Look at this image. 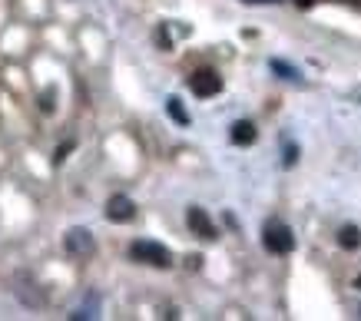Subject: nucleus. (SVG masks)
Masks as SVG:
<instances>
[{
  "label": "nucleus",
  "mask_w": 361,
  "mask_h": 321,
  "mask_svg": "<svg viewBox=\"0 0 361 321\" xmlns=\"http://www.w3.org/2000/svg\"><path fill=\"white\" fill-rule=\"evenodd\" d=\"M130 255L136 262H146V265H156V268L173 265V252H169L163 242H153V239H136V242L130 245Z\"/></svg>",
  "instance_id": "f257e3e1"
},
{
  "label": "nucleus",
  "mask_w": 361,
  "mask_h": 321,
  "mask_svg": "<svg viewBox=\"0 0 361 321\" xmlns=\"http://www.w3.org/2000/svg\"><path fill=\"white\" fill-rule=\"evenodd\" d=\"M262 242H265V248H269V252L288 255L292 248H295V235H292V229H288L285 222H265Z\"/></svg>",
  "instance_id": "f03ea898"
},
{
  "label": "nucleus",
  "mask_w": 361,
  "mask_h": 321,
  "mask_svg": "<svg viewBox=\"0 0 361 321\" xmlns=\"http://www.w3.org/2000/svg\"><path fill=\"white\" fill-rule=\"evenodd\" d=\"M189 89L196 93L199 100H209V96H216L222 89V77L216 70H196V73L189 77Z\"/></svg>",
  "instance_id": "7ed1b4c3"
},
{
  "label": "nucleus",
  "mask_w": 361,
  "mask_h": 321,
  "mask_svg": "<svg viewBox=\"0 0 361 321\" xmlns=\"http://www.w3.org/2000/svg\"><path fill=\"white\" fill-rule=\"evenodd\" d=\"M66 252L77 255V258H90V255L97 252V242H93V232L90 229H70L66 232Z\"/></svg>",
  "instance_id": "20e7f679"
},
{
  "label": "nucleus",
  "mask_w": 361,
  "mask_h": 321,
  "mask_svg": "<svg viewBox=\"0 0 361 321\" xmlns=\"http://www.w3.org/2000/svg\"><path fill=\"white\" fill-rule=\"evenodd\" d=\"M106 219H110V222H130V219H136V202H133L130 196H113V199L106 202Z\"/></svg>",
  "instance_id": "39448f33"
},
{
  "label": "nucleus",
  "mask_w": 361,
  "mask_h": 321,
  "mask_svg": "<svg viewBox=\"0 0 361 321\" xmlns=\"http://www.w3.org/2000/svg\"><path fill=\"white\" fill-rule=\"evenodd\" d=\"M186 222H189V229L199 235V239H216V225L209 222L206 209H199V206H192V209L186 212Z\"/></svg>",
  "instance_id": "423d86ee"
},
{
  "label": "nucleus",
  "mask_w": 361,
  "mask_h": 321,
  "mask_svg": "<svg viewBox=\"0 0 361 321\" xmlns=\"http://www.w3.org/2000/svg\"><path fill=\"white\" fill-rule=\"evenodd\" d=\"M232 143H235V146L255 143V126H252L249 120H239L235 126H232Z\"/></svg>",
  "instance_id": "0eeeda50"
},
{
  "label": "nucleus",
  "mask_w": 361,
  "mask_h": 321,
  "mask_svg": "<svg viewBox=\"0 0 361 321\" xmlns=\"http://www.w3.org/2000/svg\"><path fill=\"white\" fill-rule=\"evenodd\" d=\"M166 110H169V116H173V120L179 122V126H189V113L183 110V100H179V96H169Z\"/></svg>",
  "instance_id": "6e6552de"
},
{
  "label": "nucleus",
  "mask_w": 361,
  "mask_h": 321,
  "mask_svg": "<svg viewBox=\"0 0 361 321\" xmlns=\"http://www.w3.org/2000/svg\"><path fill=\"white\" fill-rule=\"evenodd\" d=\"M345 248H351V245H358V229H351V225H345L341 229V239H338Z\"/></svg>",
  "instance_id": "1a4fd4ad"
},
{
  "label": "nucleus",
  "mask_w": 361,
  "mask_h": 321,
  "mask_svg": "<svg viewBox=\"0 0 361 321\" xmlns=\"http://www.w3.org/2000/svg\"><path fill=\"white\" fill-rule=\"evenodd\" d=\"M272 70L275 73H282L285 80H298V70H292L288 63H282V60H272Z\"/></svg>",
  "instance_id": "9d476101"
},
{
  "label": "nucleus",
  "mask_w": 361,
  "mask_h": 321,
  "mask_svg": "<svg viewBox=\"0 0 361 321\" xmlns=\"http://www.w3.org/2000/svg\"><path fill=\"white\" fill-rule=\"evenodd\" d=\"M298 4H305V7H308V4H312V0H298Z\"/></svg>",
  "instance_id": "9b49d317"
},
{
  "label": "nucleus",
  "mask_w": 361,
  "mask_h": 321,
  "mask_svg": "<svg viewBox=\"0 0 361 321\" xmlns=\"http://www.w3.org/2000/svg\"><path fill=\"white\" fill-rule=\"evenodd\" d=\"M355 285H358V288H361V275H358V282H355Z\"/></svg>",
  "instance_id": "f8f14e48"
}]
</instances>
